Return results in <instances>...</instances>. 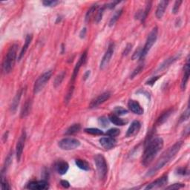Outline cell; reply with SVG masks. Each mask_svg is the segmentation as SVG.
I'll list each match as a JSON object with an SVG mask.
<instances>
[{
    "label": "cell",
    "mask_w": 190,
    "mask_h": 190,
    "mask_svg": "<svg viewBox=\"0 0 190 190\" xmlns=\"http://www.w3.org/2000/svg\"><path fill=\"white\" fill-rule=\"evenodd\" d=\"M60 184H61L64 188H68L69 186H70V184H69L68 181H67V180H61Z\"/></svg>",
    "instance_id": "obj_48"
},
{
    "label": "cell",
    "mask_w": 190,
    "mask_h": 190,
    "mask_svg": "<svg viewBox=\"0 0 190 190\" xmlns=\"http://www.w3.org/2000/svg\"><path fill=\"white\" fill-rule=\"evenodd\" d=\"M65 75H66V72L65 71H63L62 72H60V74H57V76H56L55 80H54V86L55 88H57L61 85V83H63L64 78H65Z\"/></svg>",
    "instance_id": "obj_24"
},
{
    "label": "cell",
    "mask_w": 190,
    "mask_h": 190,
    "mask_svg": "<svg viewBox=\"0 0 190 190\" xmlns=\"http://www.w3.org/2000/svg\"><path fill=\"white\" fill-rule=\"evenodd\" d=\"M184 187V185L182 184H173V185L168 186V187H166V189H180V188Z\"/></svg>",
    "instance_id": "obj_42"
},
{
    "label": "cell",
    "mask_w": 190,
    "mask_h": 190,
    "mask_svg": "<svg viewBox=\"0 0 190 190\" xmlns=\"http://www.w3.org/2000/svg\"><path fill=\"white\" fill-rule=\"evenodd\" d=\"M189 118V107L187 108V109H186V111H184V113H183L182 116L180 117V122H184L185 121V120H188Z\"/></svg>",
    "instance_id": "obj_38"
},
{
    "label": "cell",
    "mask_w": 190,
    "mask_h": 190,
    "mask_svg": "<svg viewBox=\"0 0 190 190\" xmlns=\"http://www.w3.org/2000/svg\"><path fill=\"white\" fill-rule=\"evenodd\" d=\"M85 32H86V29H85V28L83 29V31H81V34H80V36H81L82 38H83V37H84V36H85Z\"/></svg>",
    "instance_id": "obj_49"
},
{
    "label": "cell",
    "mask_w": 190,
    "mask_h": 190,
    "mask_svg": "<svg viewBox=\"0 0 190 190\" xmlns=\"http://www.w3.org/2000/svg\"><path fill=\"white\" fill-rule=\"evenodd\" d=\"M109 120L111 123H112L116 126H122L125 125V124L126 123V121H125L123 119L120 118L118 117V115L115 114H111L109 115Z\"/></svg>",
    "instance_id": "obj_20"
},
{
    "label": "cell",
    "mask_w": 190,
    "mask_h": 190,
    "mask_svg": "<svg viewBox=\"0 0 190 190\" xmlns=\"http://www.w3.org/2000/svg\"><path fill=\"white\" fill-rule=\"evenodd\" d=\"M109 119H107L105 117H101V118H99L100 125L103 128H106L109 126Z\"/></svg>",
    "instance_id": "obj_35"
},
{
    "label": "cell",
    "mask_w": 190,
    "mask_h": 190,
    "mask_svg": "<svg viewBox=\"0 0 190 190\" xmlns=\"http://www.w3.org/2000/svg\"><path fill=\"white\" fill-rule=\"evenodd\" d=\"M142 69H143V65H140L138 68H135L134 71L132 72V74H131V77H130L131 79H132V78H134V76H136L138 74H140Z\"/></svg>",
    "instance_id": "obj_37"
},
{
    "label": "cell",
    "mask_w": 190,
    "mask_h": 190,
    "mask_svg": "<svg viewBox=\"0 0 190 190\" xmlns=\"http://www.w3.org/2000/svg\"><path fill=\"white\" fill-rule=\"evenodd\" d=\"M140 128H141V123H140V122L138 121V120L133 121L127 130V138H130V137H133L134 136V135H136L139 132V131L140 130Z\"/></svg>",
    "instance_id": "obj_13"
},
{
    "label": "cell",
    "mask_w": 190,
    "mask_h": 190,
    "mask_svg": "<svg viewBox=\"0 0 190 190\" xmlns=\"http://www.w3.org/2000/svg\"><path fill=\"white\" fill-rule=\"evenodd\" d=\"M178 174L182 175H188L189 174V170L186 168H180V169H178Z\"/></svg>",
    "instance_id": "obj_44"
},
{
    "label": "cell",
    "mask_w": 190,
    "mask_h": 190,
    "mask_svg": "<svg viewBox=\"0 0 190 190\" xmlns=\"http://www.w3.org/2000/svg\"><path fill=\"white\" fill-rule=\"evenodd\" d=\"M89 75H90V71H87V72L85 74V76H84V77H85L84 79L86 80L87 78L89 76Z\"/></svg>",
    "instance_id": "obj_50"
},
{
    "label": "cell",
    "mask_w": 190,
    "mask_h": 190,
    "mask_svg": "<svg viewBox=\"0 0 190 190\" xmlns=\"http://www.w3.org/2000/svg\"><path fill=\"white\" fill-rule=\"evenodd\" d=\"M59 3H60V2L56 1V0H45V1L43 2V4L45 5V6H47V7L56 6V5L57 4H59Z\"/></svg>",
    "instance_id": "obj_34"
},
{
    "label": "cell",
    "mask_w": 190,
    "mask_h": 190,
    "mask_svg": "<svg viewBox=\"0 0 190 190\" xmlns=\"http://www.w3.org/2000/svg\"><path fill=\"white\" fill-rule=\"evenodd\" d=\"M86 59H87V52H84L83 54H82V56H80L79 60H78L77 63L76 64L75 67H74V72H73V75H72V82H74V80H75L76 76H77L78 72H79L80 68H81L82 65L85 63Z\"/></svg>",
    "instance_id": "obj_15"
},
{
    "label": "cell",
    "mask_w": 190,
    "mask_h": 190,
    "mask_svg": "<svg viewBox=\"0 0 190 190\" xmlns=\"http://www.w3.org/2000/svg\"><path fill=\"white\" fill-rule=\"evenodd\" d=\"M76 165L80 168V169H83L84 171H89L90 169L89 167V164L88 163L87 161L84 160H81V159H77L75 161Z\"/></svg>",
    "instance_id": "obj_25"
},
{
    "label": "cell",
    "mask_w": 190,
    "mask_h": 190,
    "mask_svg": "<svg viewBox=\"0 0 190 190\" xmlns=\"http://www.w3.org/2000/svg\"><path fill=\"white\" fill-rule=\"evenodd\" d=\"M85 131L88 134H92V135H103L104 134L103 131H101L99 129H96V128H89V129H85Z\"/></svg>",
    "instance_id": "obj_30"
},
{
    "label": "cell",
    "mask_w": 190,
    "mask_h": 190,
    "mask_svg": "<svg viewBox=\"0 0 190 190\" xmlns=\"http://www.w3.org/2000/svg\"><path fill=\"white\" fill-rule=\"evenodd\" d=\"M22 94H23V90H19L17 92V94H16L15 97L14 98V100H13L12 103H11V106H10V110H11L12 112H15L16 109H17L18 105H19V100L20 98H21Z\"/></svg>",
    "instance_id": "obj_22"
},
{
    "label": "cell",
    "mask_w": 190,
    "mask_h": 190,
    "mask_svg": "<svg viewBox=\"0 0 190 190\" xmlns=\"http://www.w3.org/2000/svg\"><path fill=\"white\" fill-rule=\"evenodd\" d=\"M179 57H180V56L176 55V56H172V57L169 58V59L166 60V61L164 62V63H163L161 65H160V68H159V70H163V69H165L166 67L169 66V65H170L171 63H173L174 62L176 61L177 60L179 59Z\"/></svg>",
    "instance_id": "obj_26"
},
{
    "label": "cell",
    "mask_w": 190,
    "mask_h": 190,
    "mask_svg": "<svg viewBox=\"0 0 190 190\" xmlns=\"http://www.w3.org/2000/svg\"><path fill=\"white\" fill-rule=\"evenodd\" d=\"M114 45L113 43H111L109 45V48H108L106 52L104 54L103 59L101 60V63H100V69H104L105 68L107 67V65H109V62L111 59V56H112L113 54H114Z\"/></svg>",
    "instance_id": "obj_8"
},
{
    "label": "cell",
    "mask_w": 190,
    "mask_h": 190,
    "mask_svg": "<svg viewBox=\"0 0 190 190\" xmlns=\"http://www.w3.org/2000/svg\"><path fill=\"white\" fill-rule=\"evenodd\" d=\"M169 4V2L168 1H161L160 2L158 5V8H157L156 13H155V15L158 19H161L163 16L164 15V13L166 8H167V5Z\"/></svg>",
    "instance_id": "obj_19"
},
{
    "label": "cell",
    "mask_w": 190,
    "mask_h": 190,
    "mask_svg": "<svg viewBox=\"0 0 190 190\" xmlns=\"http://www.w3.org/2000/svg\"><path fill=\"white\" fill-rule=\"evenodd\" d=\"M141 52H142V50H140V49H138V51H136L134 54V55H133L132 56V59L134 60V59H136V58H138V57L140 58V55H141Z\"/></svg>",
    "instance_id": "obj_47"
},
{
    "label": "cell",
    "mask_w": 190,
    "mask_h": 190,
    "mask_svg": "<svg viewBox=\"0 0 190 190\" xmlns=\"http://www.w3.org/2000/svg\"><path fill=\"white\" fill-rule=\"evenodd\" d=\"M158 78H159V76H153V77H151V79H149V80H148V81L147 82V85H152L153 84H154L155 82L158 80Z\"/></svg>",
    "instance_id": "obj_46"
},
{
    "label": "cell",
    "mask_w": 190,
    "mask_h": 190,
    "mask_svg": "<svg viewBox=\"0 0 190 190\" xmlns=\"http://www.w3.org/2000/svg\"><path fill=\"white\" fill-rule=\"evenodd\" d=\"M81 129V126L80 124H73L72 126H71L68 129L65 131V134L66 135H72L76 134V133L79 132Z\"/></svg>",
    "instance_id": "obj_23"
},
{
    "label": "cell",
    "mask_w": 190,
    "mask_h": 190,
    "mask_svg": "<svg viewBox=\"0 0 190 190\" xmlns=\"http://www.w3.org/2000/svg\"><path fill=\"white\" fill-rule=\"evenodd\" d=\"M105 134H106L108 136L114 138V137L118 136V135L120 134V130H119L118 129H115V128H114V129H109V130H108Z\"/></svg>",
    "instance_id": "obj_32"
},
{
    "label": "cell",
    "mask_w": 190,
    "mask_h": 190,
    "mask_svg": "<svg viewBox=\"0 0 190 190\" xmlns=\"http://www.w3.org/2000/svg\"><path fill=\"white\" fill-rule=\"evenodd\" d=\"M2 189L4 190H8L10 189L8 182L7 181L6 179H5L4 178H2Z\"/></svg>",
    "instance_id": "obj_40"
},
{
    "label": "cell",
    "mask_w": 190,
    "mask_h": 190,
    "mask_svg": "<svg viewBox=\"0 0 190 190\" xmlns=\"http://www.w3.org/2000/svg\"><path fill=\"white\" fill-rule=\"evenodd\" d=\"M25 131H23V134L18 140L17 144H16V159H17V161L19 162L20 159L22 158V155H23V151L24 149V146H25Z\"/></svg>",
    "instance_id": "obj_10"
},
{
    "label": "cell",
    "mask_w": 190,
    "mask_h": 190,
    "mask_svg": "<svg viewBox=\"0 0 190 190\" xmlns=\"http://www.w3.org/2000/svg\"><path fill=\"white\" fill-rule=\"evenodd\" d=\"M173 112V111L170 109V110L166 111V112H164L163 114L160 117V118H158V125H161L163 123H165L166 120H168V118L170 117V115L171 114V113Z\"/></svg>",
    "instance_id": "obj_27"
},
{
    "label": "cell",
    "mask_w": 190,
    "mask_h": 190,
    "mask_svg": "<svg viewBox=\"0 0 190 190\" xmlns=\"http://www.w3.org/2000/svg\"><path fill=\"white\" fill-rule=\"evenodd\" d=\"M131 47H132V45H131V44H128L127 46L125 48V50H124L123 56H126L129 54V53H130L131 50Z\"/></svg>",
    "instance_id": "obj_45"
},
{
    "label": "cell",
    "mask_w": 190,
    "mask_h": 190,
    "mask_svg": "<svg viewBox=\"0 0 190 190\" xmlns=\"http://www.w3.org/2000/svg\"><path fill=\"white\" fill-rule=\"evenodd\" d=\"M128 105H129V109L134 114L138 115H141L143 114V109L141 107V105H140L138 102L135 101V100H129Z\"/></svg>",
    "instance_id": "obj_16"
},
{
    "label": "cell",
    "mask_w": 190,
    "mask_h": 190,
    "mask_svg": "<svg viewBox=\"0 0 190 190\" xmlns=\"http://www.w3.org/2000/svg\"><path fill=\"white\" fill-rule=\"evenodd\" d=\"M181 4H182V1H176V2H175L174 7H173V9H172L173 14H178L179 8H180V6Z\"/></svg>",
    "instance_id": "obj_39"
},
{
    "label": "cell",
    "mask_w": 190,
    "mask_h": 190,
    "mask_svg": "<svg viewBox=\"0 0 190 190\" xmlns=\"http://www.w3.org/2000/svg\"><path fill=\"white\" fill-rule=\"evenodd\" d=\"M54 167H55L56 171L60 175H65L68 170L69 166L67 162L64 161V160H59L56 163Z\"/></svg>",
    "instance_id": "obj_17"
},
{
    "label": "cell",
    "mask_w": 190,
    "mask_h": 190,
    "mask_svg": "<svg viewBox=\"0 0 190 190\" xmlns=\"http://www.w3.org/2000/svg\"><path fill=\"white\" fill-rule=\"evenodd\" d=\"M158 28L155 27V28L151 31V32L149 33V36H148L145 45H144L143 48L142 49L141 55H140V59H143V58L147 55L148 53L151 50V47L153 46V45H154L155 42H156L157 38H158Z\"/></svg>",
    "instance_id": "obj_5"
},
{
    "label": "cell",
    "mask_w": 190,
    "mask_h": 190,
    "mask_svg": "<svg viewBox=\"0 0 190 190\" xmlns=\"http://www.w3.org/2000/svg\"><path fill=\"white\" fill-rule=\"evenodd\" d=\"M114 111L115 114L119 115V116H120V115L126 114L127 113H128V111L126 110V109H124V108L121 107V106H118V107H116V108H115V109H114Z\"/></svg>",
    "instance_id": "obj_33"
},
{
    "label": "cell",
    "mask_w": 190,
    "mask_h": 190,
    "mask_svg": "<svg viewBox=\"0 0 190 190\" xmlns=\"http://www.w3.org/2000/svg\"><path fill=\"white\" fill-rule=\"evenodd\" d=\"M116 140L112 137H107V138H102L100 139V145L105 149H111L116 145Z\"/></svg>",
    "instance_id": "obj_14"
},
{
    "label": "cell",
    "mask_w": 190,
    "mask_h": 190,
    "mask_svg": "<svg viewBox=\"0 0 190 190\" xmlns=\"http://www.w3.org/2000/svg\"><path fill=\"white\" fill-rule=\"evenodd\" d=\"M52 75V71H46L45 73H44L43 74H42V75L36 80L34 86V94H37V93H39V91L43 90V88L45 86V85H46L47 82H48V80L51 79Z\"/></svg>",
    "instance_id": "obj_6"
},
{
    "label": "cell",
    "mask_w": 190,
    "mask_h": 190,
    "mask_svg": "<svg viewBox=\"0 0 190 190\" xmlns=\"http://www.w3.org/2000/svg\"><path fill=\"white\" fill-rule=\"evenodd\" d=\"M80 145V142L77 139L72 138H66L61 140L58 143V146L63 150H73Z\"/></svg>",
    "instance_id": "obj_7"
},
{
    "label": "cell",
    "mask_w": 190,
    "mask_h": 190,
    "mask_svg": "<svg viewBox=\"0 0 190 190\" xmlns=\"http://www.w3.org/2000/svg\"><path fill=\"white\" fill-rule=\"evenodd\" d=\"M31 40H32V35H28L26 36V38H25V44H24L23 48H22V50H21V52H20V54L19 55V58H18L19 60H21L22 58L24 56V55L25 54V53H26L27 50H28V48L29 47V45L31 44Z\"/></svg>",
    "instance_id": "obj_21"
},
{
    "label": "cell",
    "mask_w": 190,
    "mask_h": 190,
    "mask_svg": "<svg viewBox=\"0 0 190 190\" xmlns=\"http://www.w3.org/2000/svg\"><path fill=\"white\" fill-rule=\"evenodd\" d=\"M11 160H12L11 154H10L8 156V158H6V160H5L4 167H3V169H2V173L4 172L5 171L7 170V169H8V168L9 167V166H10V163H11Z\"/></svg>",
    "instance_id": "obj_36"
},
{
    "label": "cell",
    "mask_w": 190,
    "mask_h": 190,
    "mask_svg": "<svg viewBox=\"0 0 190 190\" xmlns=\"http://www.w3.org/2000/svg\"><path fill=\"white\" fill-rule=\"evenodd\" d=\"M111 94L109 92H105L103 93L102 94L99 95L98 97H97L95 99H94L91 102L90 105H89V108L93 109V108L97 107L98 105H100V104L103 103L104 102H105L110 98Z\"/></svg>",
    "instance_id": "obj_9"
},
{
    "label": "cell",
    "mask_w": 190,
    "mask_h": 190,
    "mask_svg": "<svg viewBox=\"0 0 190 190\" xmlns=\"http://www.w3.org/2000/svg\"><path fill=\"white\" fill-rule=\"evenodd\" d=\"M73 91H74V86H71L70 89H69L68 92V94L66 95V98H65V100H66L65 102H66V103H68V102L70 100L71 96H72Z\"/></svg>",
    "instance_id": "obj_43"
},
{
    "label": "cell",
    "mask_w": 190,
    "mask_h": 190,
    "mask_svg": "<svg viewBox=\"0 0 190 190\" xmlns=\"http://www.w3.org/2000/svg\"><path fill=\"white\" fill-rule=\"evenodd\" d=\"M167 181H168V177L165 175V176H163L161 178H158V180H155L154 182L151 183L149 185H148L147 187H146V189H158V188H161L167 184Z\"/></svg>",
    "instance_id": "obj_12"
},
{
    "label": "cell",
    "mask_w": 190,
    "mask_h": 190,
    "mask_svg": "<svg viewBox=\"0 0 190 190\" xmlns=\"http://www.w3.org/2000/svg\"><path fill=\"white\" fill-rule=\"evenodd\" d=\"M103 10H104V8H100L99 10H98L97 14V16H96V18H95L97 23H99L100 20L102 19V16H103Z\"/></svg>",
    "instance_id": "obj_41"
},
{
    "label": "cell",
    "mask_w": 190,
    "mask_h": 190,
    "mask_svg": "<svg viewBox=\"0 0 190 190\" xmlns=\"http://www.w3.org/2000/svg\"><path fill=\"white\" fill-rule=\"evenodd\" d=\"M17 50L18 45L16 44L9 48L2 64V71L4 74H9L13 70L17 56Z\"/></svg>",
    "instance_id": "obj_3"
},
{
    "label": "cell",
    "mask_w": 190,
    "mask_h": 190,
    "mask_svg": "<svg viewBox=\"0 0 190 190\" xmlns=\"http://www.w3.org/2000/svg\"><path fill=\"white\" fill-rule=\"evenodd\" d=\"M182 142H177L172 147L169 148V149L160 157V159L158 160V161L157 162V163L154 166V167L151 168L149 171H148V176H151V175L155 174L158 170L161 169L163 167H164L170 161L171 159L174 158L177 153L180 151V148L182 147Z\"/></svg>",
    "instance_id": "obj_1"
},
{
    "label": "cell",
    "mask_w": 190,
    "mask_h": 190,
    "mask_svg": "<svg viewBox=\"0 0 190 190\" xmlns=\"http://www.w3.org/2000/svg\"><path fill=\"white\" fill-rule=\"evenodd\" d=\"M163 147V140L161 138H156L151 140L146 148L142 157V163L148 166L152 162L156 155Z\"/></svg>",
    "instance_id": "obj_2"
},
{
    "label": "cell",
    "mask_w": 190,
    "mask_h": 190,
    "mask_svg": "<svg viewBox=\"0 0 190 190\" xmlns=\"http://www.w3.org/2000/svg\"><path fill=\"white\" fill-rule=\"evenodd\" d=\"M122 13H123V10H122V9L114 13V15H113L112 17L111 18L110 22H109V26H112V25H114V24L117 23V21H118L119 18H120V16H121Z\"/></svg>",
    "instance_id": "obj_29"
},
{
    "label": "cell",
    "mask_w": 190,
    "mask_h": 190,
    "mask_svg": "<svg viewBox=\"0 0 190 190\" xmlns=\"http://www.w3.org/2000/svg\"><path fill=\"white\" fill-rule=\"evenodd\" d=\"M31 107V100H28L24 105V107L22 109L21 112V117L22 118H25L30 113Z\"/></svg>",
    "instance_id": "obj_28"
},
{
    "label": "cell",
    "mask_w": 190,
    "mask_h": 190,
    "mask_svg": "<svg viewBox=\"0 0 190 190\" xmlns=\"http://www.w3.org/2000/svg\"><path fill=\"white\" fill-rule=\"evenodd\" d=\"M94 163L99 178L100 180L105 179L108 173V166L105 158L102 155H97L94 157Z\"/></svg>",
    "instance_id": "obj_4"
},
{
    "label": "cell",
    "mask_w": 190,
    "mask_h": 190,
    "mask_svg": "<svg viewBox=\"0 0 190 190\" xmlns=\"http://www.w3.org/2000/svg\"><path fill=\"white\" fill-rule=\"evenodd\" d=\"M184 76H183L182 79V83H181V89L183 90H185L186 84L188 83V80H189V72H190V69H189V57L187 58V61L184 65Z\"/></svg>",
    "instance_id": "obj_18"
},
{
    "label": "cell",
    "mask_w": 190,
    "mask_h": 190,
    "mask_svg": "<svg viewBox=\"0 0 190 190\" xmlns=\"http://www.w3.org/2000/svg\"><path fill=\"white\" fill-rule=\"evenodd\" d=\"M98 8V5H92V6L91 7L90 9H89V10H88L86 15H85V21H89V19H91V16L94 14V12L96 11V10Z\"/></svg>",
    "instance_id": "obj_31"
},
{
    "label": "cell",
    "mask_w": 190,
    "mask_h": 190,
    "mask_svg": "<svg viewBox=\"0 0 190 190\" xmlns=\"http://www.w3.org/2000/svg\"><path fill=\"white\" fill-rule=\"evenodd\" d=\"M48 183L45 180H39V181H32L29 183L28 185V189L32 190H44L48 189Z\"/></svg>",
    "instance_id": "obj_11"
}]
</instances>
